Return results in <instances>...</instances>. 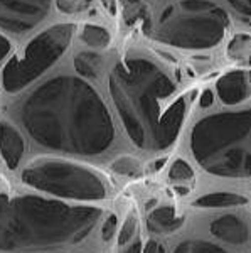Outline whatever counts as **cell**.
<instances>
[{
  "label": "cell",
  "mask_w": 251,
  "mask_h": 253,
  "mask_svg": "<svg viewBox=\"0 0 251 253\" xmlns=\"http://www.w3.org/2000/svg\"><path fill=\"white\" fill-rule=\"evenodd\" d=\"M184 223V218H177L174 206L155 208L147 218V228L153 235H167L179 230Z\"/></svg>",
  "instance_id": "cell-13"
},
{
  "label": "cell",
  "mask_w": 251,
  "mask_h": 253,
  "mask_svg": "<svg viewBox=\"0 0 251 253\" xmlns=\"http://www.w3.org/2000/svg\"><path fill=\"white\" fill-rule=\"evenodd\" d=\"M135 231H137V214L132 213V214L127 216V219H125L123 226H121V230H120V235H118V245H120V247L130 243V240L133 238Z\"/></svg>",
  "instance_id": "cell-22"
},
{
  "label": "cell",
  "mask_w": 251,
  "mask_h": 253,
  "mask_svg": "<svg viewBox=\"0 0 251 253\" xmlns=\"http://www.w3.org/2000/svg\"><path fill=\"white\" fill-rule=\"evenodd\" d=\"M116 226H118V218H116L115 214H110L105 219L103 226H101V238H103L105 242H110L116 233Z\"/></svg>",
  "instance_id": "cell-24"
},
{
  "label": "cell",
  "mask_w": 251,
  "mask_h": 253,
  "mask_svg": "<svg viewBox=\"0 0 251 253\" xmlns=\"http://www.w3.org/2000/svg\"><path fill=\"white\" fill-rule=\"evenodd\" d=\"M174 253H229L219 245L206 242V240H185L177 245Z\"/></svg>",
  "instance_id": "cell-17"
},
{
  "label": "cell",
  "mask_w": 251,
  "mask_h": 253,
  "mask_svg": "<svg viewBox=\"0 0 251 253\" xmlns=\"http://www.w3.org/2000/svg\"><path fill=\"white\" fill-rule=\"evenodd\" d=\"M10 51V42L7 38H3V36H0V61L5 58L7 54H9Z\"/></svg>",
  "instance_id": "cell-28"
},
{
  "label": "cell",
  "mask_w": 251,
  "mask_h": 253,
  "mask_svg": "<svg viewBox=\"0 0 251 253\" xmlns=\"http://www.w3.org/2000/svg\"><path fill=\"white\" fill-rule=\"evenodd\" d=\"M228 3L236 14H240L241 17L251 22V0H228Z\"/></svg>",
  "instance_id": "cell-25"
},
{
  "label": "cell",
  "mask_w": 251,
  "mask_h": 253,
  "mask_svg": "<svg viewBox=\"0 0 251 253\" xmlns=\"http://www.w3.org/2000/svg\"><path fill=\"white\" fill-rule=\"evenodd\" d=\"M248 203V199L245 196L238 193H209L204 194L201 198H197L192 203V206L196 208H234V206H245Z\"/></svg>",
  "instance_id": "cell-14"
},
{
  "label": "cell",
  "mask_w": 251,
  "mask_h": 253,
  "mask_svg": "<svg viewBox=\"0 0 251 253\" xmlns=\"http://www.w3.org/2000/svg\"><path fill=\"white\" fill-rule=\"evenodd\" d=\"M110 96L130 140L139 149L157 150L165 100L176 93L167 73L150 59L128 58L115 64L108 80Z\"/></svg>",
  "instance_id": "cell-3"
},
{
  "label": "cell",
  "mask_w": 251,
  "mask_h": 253,
  "mask_svg": "<svg viewBox=\"0 0 251 253\" xmlns=\"http://www.w3.org/2000/svg\"><path fill=\"white\" fill-rule=\"evenodd\" d=\"M228 26L226 10L213 0H180L179 7H165L157 22L147 19L142 29L169 46L201 51L217 46Z\"/></svg>",
  "instance_id": "cell-5"
},
{
  "label": "cell",
  "mask_w": 251,
  "mask_h": 253,
  "mask_svg": "<svg viewBox=\"0 0 251 253\" xmlns=\"http://www.w3.org/2000/svg\"><path fill=\"white\" fill-rule=\"evenodd\" d=\"M216 91L219 100L228 107L243 103L251 95L248 73L238 69V71H229L222 75L216 83Z\"/></svg>",
  "instance_id": "cell-9"
},
{
  "label": "cell",
  "mask_w": 251,
  "mask_h": 253,
  "mask_svg": "<svg viewBox=\"0 0 251 253\" xmlns=\"http://www.w3.org/2000/svg\"><path fill=\"white\" fill-rule=\"evenodd\" d=\"M24 150H26V145H24V138L19 130L7 122H0V154L9 169H17L22 161Z\"/></svg>",
  "instance_id": "cell-12"
},
{
  "label": "cell",
  "mask_w": 251,
  "mask_h": 253,
  "mask_svg": "<svg viewBox=\"0 0 251 253\" xmlns=\"http://www.w3.org/2000/svg\"><path fill=\"white\" fill-rule=\"evenodd\" d=\"M228 56L231 59H245L251 58V36L238 34L229 41L228 44Z\"/></svg>",
  "instance_id": "cell-18"
},
{
  "label": "cell",
  "mask_w": 251,
  "mask_h": 253,
  "mask_svg": "<svg viewBox=\"0 0 251 253\" xmlns=\"http://www.w3.org/2000/svg\"><path fill=\"white\" fill-rule=\"evenodd\" d=\"M185 110H187V98L185 96H179L177 100H174V103L167 108L160 124L157 150L169 149L176 142V138L180 132V125L184 122Z\"/></svg>",
  "instance_id": "cell-10"
},
{
  "label": "cell",
  "mask_w": 251,
  "mask_h": 253,
  "mask_svg": "<svg viewBox=\"0 0 251 253\" xmlns=\"http://www.w3.org/2000/svg\"><path fill=\"white\" fill-rule=\"evenodd\" d=\"M27 186L61 198L95 201L107 198L105 181L90 167L61 159H39L22 170Z\"/></svg>",
  "instance_id": "cell-6"
},
{
  "label": "cell",
  "mask_w": 251,
  "mask_h": 253,
  "mask_svg": "<svg viewBox=\"0 0 251 253\" xmlns=\"http://www.w3.org/2000/svg\"><path fill=\"white\" fill-rule=\"evenodd\" d=\"M213 236L229 245H245L250 238V230L240 216L236 214H222L216 218L209 226Z\"/></svg>",
  "instance_id": "cell-11"
},
{
  "label": "cell",
  "mask_w": 251,
  "mask_h": 253,
  "mask_svg": "<svg viewBox=\"0 0 251 253\" xmlns=\"http://www.w3.org/2000/svg\"><path fill=\"white\" fill-rule=\"evenodd\" d=\"M103 7L110 15H116V0H101Z\"/></svg>",
  "instance_id": "cell-29"
},
{
  "label": "cell",
  "mask_w": 251,
  "mask_h": 253,
  "mask_svg": "<svg viewBox=\"0 0 251 253\" xmlns=\"http://www.w3.org/2000/svg\"><path fill=\"white\" fill-rule=\"evenodd\" d=\"M91 0H56V5L64 14H76V12H83L88 9Z\"/></svg>",
  "instance_id": "cell-23"
},
{
  "label": "cell",
  "mask_w": 251,
  "mask_h": 253,
  "mask_svg": "<svg viewBox=\"0 0 251 253\" xmlns=\"http://www.w3.org/2000/svg\"><path fill=\"white\" fill-rule=\"evenodd\" d=\"M74 69L81 76H88V78H98V75L103 69V58L96 52L84 51L79 52L74 58Z\"/></svg>",
  "instance_id": "cell-15"
},
{
  "label": "cell",
  "mask_w": 251,
  "mask_h": 253,
  "mask_svg": "<svg viewBox=\"0 0 251 253\" xmlns=\"http://www.w3.org/2000/svg\"><path fill=\"white\" fill-rule=\"evenodd\" d=\"M111 170L120 175H135L140 170V162L135 157L123 156L113 162Z\"/></svg>",
  "instance_id": "cell-21"
},
{
  "label": "cell",
  "mask_w": 251,
  "mask_h": 253,
  "mask_svg": "<svg viewBox=\"0 0 251 253\" xmlns=\"http://www.w3.org/2000/svg\"><path fill=\"white\" fill-rule=\"evenodd\" d=\"M32 140L56 152L98 156L115 140V125L96 89L76 76L44 81L17 107Z\"/></svg>",
  "instance_id": "cell-1"
},
{
  "label": "cell",
  "mask_w": 251,
  "mask_h": 253,
  "mask_svg": "<svg viewBox=\"0 0 251 253\" xmlns=\"http://www.w3.org/2000/svg\"><path fill=\"white\" fill-rule=\"evenodd\" d=\"M164 164H165V159H159L157 162H153V170H160L162 167H164Z\"/></svg>",
  "instance_id": "cell-31"
},
{
  "label": "cell",
  "mask_w": 251,
  "mask_h": 253,
  "mask_svg": "<svg viewBox=\"0 0 251 253\" xmlns=\"http://www.w3.org/2000/svg\"><path fill=\"white\" fill-rule=\"evenodd\" d=\"M121 7H123V19L128 26H133L139 20H147V9H145L142 0H121Z\"/></svg>",
  "instance_id": "cell-19"
},
{
  "label": "cell",
  "mask_w": 251,
  "mask_h": 253,
  "mask_svg": "<svg viewBox=\"0 0 251 253\" xmlns=\"http://www.w3.org/2000/svg\"><path fill=\"white\" fill-rule=\"evenodd\" d=\"M213 101H214V95H213L211 89H206V91H202V95L199 98L201 108H209L213 105Z\"/></svg>",
  "instance_id": "cell-27"
},
{
  "label": "cell",
  "mask_w": 251,
  "mask_h": 253,
  "mask_svg": "<svg viewBox=\"0 0 251 253\" xmlns=\"http://www.w3.org/2000/svg\"><path fill=\"white\" fill-rule=\"evenodd\" d=\"M81 39L84 44H88L90 47H108L110 46L111 36L108 29L101 26H93V24H86L81 31Z\"/></svg>",
  "instance_id": "cell-16"
},
{
  "label": "cell",
  "mask_w": 251,
  "mask_h": 253,
  "mask_svg": "<svg viewBox=\"0 0 251 253\" xmlns=\"http://www.w3.org/2000/svg\"><path fill=\"white\" fill-rule=\"evenodd\" d=\"M142 253H167L165 252V247L162 243H157L150 240V242H147V245L143 247V252Z\"/></svg>",
  "instance_id": "cell-26"
},
{
  "label": "cell",
  "mask_w": 251,
  "mask_h": 253,
  "mask_svg": "<svg viewBox=\"0 0 251 253\" xmlns=\"http://www.w3.org/2000/svg\"><path fill=\"white\" fill-rule=\"evenodd\" d=\"M248 81H250V84H251V73H248Z\"/></svg>",
  "instance_id": "cell-33"
},
{
  "label": "cell",
  "mask_w": 251,
  "mask_h": 253,
  "mask_svg": "<svg viewBox=\"0 0 251 253\" xmlns=\"http://www.w3.org/2000/svg\"><path fill=\"white\" fill-rule=\"evenodd\" d=\"M191 152L206 172L251 177V108L204 117L191 132Z\"/></svg>",
  "instance_id": "cell-4"
},
{
  "label": "cell",
  "mask_w": 251,
  "mask_h": 253,
  "mask_svg": "<svg viewBox=\"0 0 251 253\" xmlns=\"http://www.w3.org/2000/svg\"><path fill=\"white\" fill-rule=\"evenodd\" d=\"M100 218V208L0 194V252L24 253L79 243Z\"/></svg>",
  "instance_id": "cell-2"
},
{
  "label": "cell",
  "mask_w": 251,
  "mask_h": 253,
  "mask_svg": "<svg viewBox=\"0 0 251 253\" xmlns=\"http://www.w3.org/2000/svg\"><path fill=\"white\" fill-rule=\"evenodd\" d=\"M51 0H0V29L27 32L49 14Z\"/></svg>",
  "instance_id": "cell-8"
},
{
  "label": "cell",
  "mask_w": 251,
  "mask_h": 253,
  "mask_svg": "<svg viewBox=\"0 0 251 253\" xmlns=\"http://www.w3.org/2000/svg\"><path fill=\"white\" fill-rule=\"evenodd\" d=\"M72 32V24H58L36 36L26 46L24 54L5 64L2 73L3 88L9 93H17L42 76L66 52Z\"/></svg>",
  "instance_id": "cell-7"
},
{
  "label": "cell",
  "mask_w": 251,
  "mask_h": 253,
  "mask_svg": "<svg viewBox=\"0 0 251 253\" xmlns=\"http://www.w3.org/2000/svg\"><path fill=\"white\" fill-rule=\"evenodd\" d=\"M176 193H179V194H187V193H189V189H187V187H176Z\"/></svg>",
  "instance_id": "cell-32"
},
{
  "label": "cell",
  "mask_w": 251,
  "mask_h": 253,
  "mask_svg": "<svg viewBox=\"0 0 251 253\" xmlns=\"http://www.w3.org/2000/svg\"><path fill=\"white\" fill-rule=\"evenodd\" d=\"M194 177V169L187 161L184 159H177L172 162L171 169H169V179L174 182H185L191 181Z\"/></svg>",
  "instance_id": "cell-20"
},
{
  "label": "cell",
  "mask_w": 251,
  "mask_h": 253,
  "mask_svg": "<svg viewBox=\"0 0 251 253\" xmlns=\"http://www.w3.org/2000/svg\"><path fill=\"white\" fill-rule=\"evenodd\" d=\"M143 248H142V243L140 242H135L132 247H128V250H125V253H142Z\"/></svg>",
  "instance_id": "cell-30"
}]
</instances>
